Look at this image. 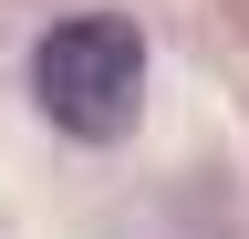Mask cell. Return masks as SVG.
I'll return each mask as SVG.
<instances>
[{"mask_svg": "<svg viewBox=\"0 0 249 239\" xmlns=\"http://www.w3.org/2000/svg\"><path fill=\"white\" fill-rule=\"evenodd\" d=\"M31 94L62 135L83 146H114L145 104V32L114 11H83V21H52L42 52H31Z\"/></svg>", "mask_w": 249, "mask_h": 239, "instance_id": "1", "label": "cell"}]
</instances>
